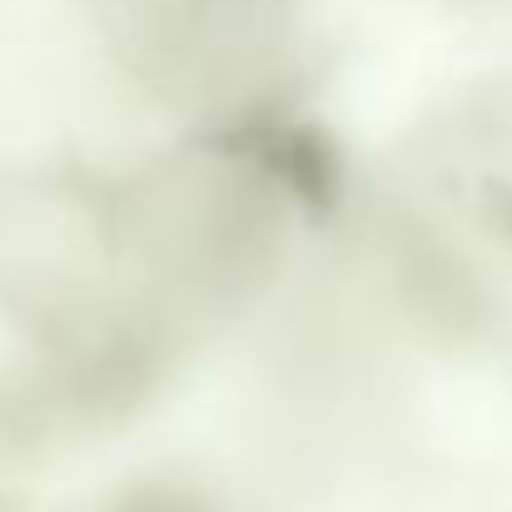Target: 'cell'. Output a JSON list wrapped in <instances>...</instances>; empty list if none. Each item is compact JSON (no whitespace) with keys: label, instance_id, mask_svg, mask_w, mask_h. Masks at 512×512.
I'll list each match as a JSON object with an SVG mask.
<instances>
[{"label":"cell","instance_id":"1","mask_svg":"<svg viewBox=\"0 0 512 512\" xmlns=\"http://www.w3.org/2000/svg\"><path fill=\"white\" fill-rule=\"evenodd\" d=\"M219 512H512V60L343 130L244 363Z\"/></svg>","mask_w":512,"mask_h":512}]
</instances>
